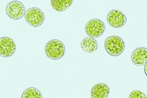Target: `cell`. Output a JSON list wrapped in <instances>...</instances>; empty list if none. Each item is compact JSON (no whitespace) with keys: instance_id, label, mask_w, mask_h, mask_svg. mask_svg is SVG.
Returning a JSON list of instances; mask_svg holds the SVG:
<instances>
[{"instance_id":"4","label":"cell","mask_w":147,"mask_h":98,"mask_svg":"<svg viewBox=\"0 0 147 98\" xmlns=\"http://www.w3.org/2000/svg\"><path fill=\"white\" fill-rule=\"evenodd\" d=\"M85 30L86 34L90 37L97 39L104 34L105 31L106 26L105 23L101 20L94 18L87 22Z\"/></svg>"},{"instance_id":"14","label":"cell","mask_w":147,"mask_h":98,"mask_svg":"<svg viewBox=\"0 0 147 98\" xmlns=\"http://www.w3.org/2000/svg\"><path fill=\"white\" fill-rule=\"evenodd\" d=\"M147 64H146L145 65V66H144V71H145V74H146V75L147 76Z\"/></svg>"},{"instance_id":"8","label":"cell","mask_w":147,"mask_h":98,"mask_svg":"<svg viewBox=\"0 0 147 98\" xmlns=\"http://www.w3.org/2000/svg\"><path fill=\"white\" fill-rule=\"evenodd\" d=\"M147 49L144 47H139L132 52L131 60L135 65L141 66L145 65L147 63Z\"/></svg>"},{"instance_id":"6","label":"cell","mask_w":147,"mask_h":98,"mask_svg":"<svg viewBox=\"0 0 147 98\" xmlns=\"http://www.w3.org/2000/svg\"><path fill=\"white\" fill-rule=\"evenodd\" d=\"M6 14L12 19L18 20L22 18L25 14L26 8L21 2L17 1H11L7 5Z\"/></svg>"},{"instance_id":"3","label":"cell","mask_w":147,"mask_h":98,"mask_svg":"<svg viewBox=\"0 0 147 98\" xmlns=\"http://www.w3.org/2000/svg\"><path fill=\"white\" fill-rule=\"evenodd\" d=\"M24 18L31 26L38 27L41 26L44 22L45 15L41 9L37 7H32L26 11Z\"/></svg>"},{"instance_id":"13","label":"cell","mask_w":147,"mask_h":98,"mask_svg":"<svg viewBox=\"0 0 147 98\" xmlns=\"http://www.w3.org/2000/svg\"><path fill=\"white\" fill-rule=\"evenodd\" d=\"M145 94L140 90H134L130 94L129 98H147Z\"/></svg>"},{"instance_id":"12","label":"cell","mask_w":147,"mask_h":98,"mask_svg":"<svg viewBox=\"0 0 147 98\" xmlns=\"http://www.w3.org/2000/svg\"><path fill=\"white\" fill-rule=\"evenodd\" d=\"M22 98H42L41 91L34 87H30L24 90L23 93Z\"/></svg>"},{"instance_id":"7","label":"cell","mask_w":147,"mask_h":98,"mask_svg":"<svg viewBox=\"0 0 147 98\" xmlns=\"http://www.w3.org/2000/svg\"><path fill=\"white\" fill-rule=\"evenodd\" d=\"M15 42L11 38L4 36L0 38V56L8 58L13 56L16 50Z\"/></svg>"},{"instance_id":"10","label":"cell","mask_w":147,"mask_h":98,"mask_svg":"<svg viewBox=\"0 0 147 98\" xmlns=\"http://www.w3.org/2000/svg\"><path fill=\"white\" fill-rule=\"evenodd\" d=\"M80 46L84 52L88 53H92L98 50L99 48V43L95 39L89 36L82 40Z\"/></svg>"},{"instance_id":"1","label":"cell","mask_w":147,"mask_h":98,"mask_svg":"<svg viewBox=\"0 0 147 98\" xmlns=\"http://www.w3.org/2000/svg\"><path fill=\"white\" fill-rule=\"evenodd\" d=\"M45 53L47 56L53 60L62 58L66 52L65 46L61 41L56 39L48 41L46 45Z\"/></svg>"},{"instance_id":"11","label":"cell","mask_w":147,"mask_h":98,"mask_svg":"<svg viewBox=\"0 0 147 98\" xmlns=\"http://www.w3.org/2000/svg\"><path fill=\"white\" fill-rule=\"evenodd\" d=\"M74 0H51L52 7L57 11H65L72 5Z\"/></svg>"},{"instance_id":"2","label":"cell","mask_w":147,"mask_h":98,"mask_svg":"<svg viewBox=\"0 0 147 98\" xmlns=\"http://www.w3.org/2000/svg\"><path fill=\"white\" fill-rule=\"evenodd\" d=\"M105 49L110 55L117 57L125 51V43L120 36L113 35L110 36L106 40L104 44Z\"/></svg>"},{"instance_id":"5","label":"cell","mask_w":147,"mask_h":98,"mask_svg":"<svg viewBox=\"0 0 147 98\" xmlns=\"http://www.w3.org/2000/svg\"><path fill=\"white\" fill-rule=\"evenodd\" d=\"M107 21L110 26L114 28L119 29L125 25L127 17L123 11L119 9H114L108 13Z\"/></svg>"},{"instance_id":"9","label":"cell","mask_w":147,"mask_h":98,"mask_svg":"<svg viewBox=\"0 0 147 98\" xmlns=\"http://www.w3.org/2000/svg\"><path fill=\"white\" fill-rule=\"evenodd\" d=\"M110 92V88L107 84L102 83H98L92 87L91 95L92 98H107Z\"/></svg>"}]
</instances>
